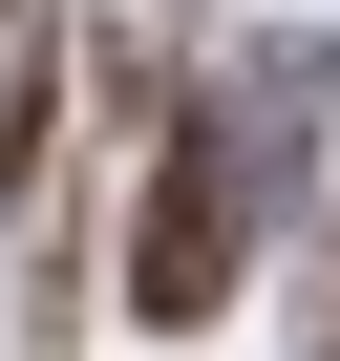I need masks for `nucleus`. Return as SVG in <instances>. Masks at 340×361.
Listing matches in <instances>:
<instances>
[{"label": "nucleus", "instance_id": "1", "mask_svg": "<svg viewBox=\"0 0 340 361\" xmlns=\"http://www.w3.org/2000/svg\"><path fill=\"white\" fill-rule=\"evenodd\" d=\"M107 213H128V192H85V170L22 213V319H0V361H85V298H107Z\"/></svg>", "mask_w": 340, "mask_h": 361}, {"label": "nucleus", "instance_id": "4", "mask_svg": "<svg viewBox=\"0 0 340 361\" xmlns=\"http://www.w3.org/2000/svg\"><path fill=\"white\" fill-rule=\"evenodd\" d=\"M298 361H340V213H319V276H298Z\"/></svg>", "mask_w": 340, "mask_h": 361}, {"label": "nucleus", "instance_id": "5", "mask_svg": "<svg viewBox=\"0 0 340 361\" xmlns=\"http://www.w3.org/2000/svg\"><path fill=\"white\" fill-rule=\"evenodd\" d=\"M22 22H43V0H0V43H22Z\"/></svg>", "mask_w": 340, "mask_h": 361}, {"label": "nucleus", "instance_id": "3", "mask_svg": "<svg viewBox=\"0 0 340 361\" xmlns=\"http://www.w3.org/2000/svg\"><path fill=\"white\" fill-rule=\"evenodd\" d=\"M64 43H85V64H170V85H192V64H213V0H85Z\"/></svg>", "mask_w": 340, "mask_h": 361}, {"label": "nucleus", "instance_id": "2", "mask_svg": "<svg viewBox=\"0 0 340 361\" xmlns=\"http://www.w3.org/2000/svg\"><path fill=\"white\" fill-rule=\"evenodd\" d=\"M64 128H85V64H64V22H22L0 43V234L64 192Z\"/></svg>", "mask_w": 340, "mask_h": 361}]
</instances>
